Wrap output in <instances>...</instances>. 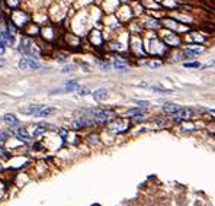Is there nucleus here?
I'll return each mask as SVG.
<instances>
[{
    "instance_id": "1",
    "label": "nucleus",
    "mask_w": 215,
    "mask_h": 206,
    "mask_svg": "<svg viewBox=\"0 0 215 206\" xmlns=\"http://www.w3.org/2000/svg\"><path fill=\"white\" fill-rule=\"evenodd\" d=\"M147 47H144L145 48V51H147V54H151V55H154V57H166L169 54V47L166 45V44L161 41V38H157V36H153L151 39H148L147 41Z\"/></svg>"
},
{
    "instance_id": "2",
    "label": "nucleus",
    "mask_w": 215,
    "mask_h": 206,
    "mask_svg": "<svg viewBox=\"0 0 215 206\" xmlns=\"http://www.w3.org/2000/svg\"><path fill=\"white\" fill-rule=\"evenodd\" d=\"M89 115L95 125H105L114 120V112L105 109H89Z\"/></svg>"
},
{
    "instance_id": "3",
    "label": "nucleus",
    "mask_w": 215,
    "mask_h": 206,
    "mask_svg": "<svg viewBox=\"0 0 215 206\" xmlns=\"http://www.w3.org/2000/svg\"><path fill=\"white\" fill-rule=\"evenodd\" d=\"M131 128V124L128 120L122 119V118H118V119H114L112 122H109L108 125V129H109L110 134L114 135H119V134H124L127 131Z\"/></svg>"
},
{
    "instance_id": "4",
    "label": "nucleus",
    "mask_w": 215,
    "mask_h": 206,
    "mask_svg": "<svg viewBox=\"0 0 215 206\" xmlns=\"http://www.w3.org/2000/svg\"><path fill=\"white\" fill-rule=\"evenodd\" d=\"M160 38H161V41L167 45L169 48H179L180 44H182L180 36H179L177 34H174V32H172V31H169V32H163Z\"/></svg>"
},
{
    "instance_id": "5",
    "label": "nucleus",
    "mask_w": 215,
    "mask_h": 206,
    "mask_svg": "<svg viewBox=\"0 0 215 206\" xmlns=\"http://www.w3.org/2000/svg\"><path fill=\"white\" fill-rule=\"evenodd\" d=\"M18 67H19L20 70H38V68H41V64H39V61L37 58L24 57V58H20Z\"/></svg>"
},
{
    "instance_id": "6",
    "label": "nucleus",
    "mask_w": 215,
    "mask_h": 206,
    "mask_svg": "<svg viewBox=\"0 0 215 206\" xmlns=\"http://www.w3.org/2000/svg\"><path fill=\"white\" fill-rule=\"evenodd\" d=\"M193 116H195V110L193 109H189V107H180V110L173 116V120L177 122V124H179V122H186V120H191Z\"/></svg>"
},
{
    "instance_id": "7",
    "label": "nucleus",
    "mask_w": 215,
    "mask_h": 206,
    "mask_svg": "<svg viewBox=\"0 0 215 206\" xmlns=\"http://www.w3.org/2000/svg\"><path fill=\"white\" fill-rule=\"evenodd\" d=\"M44 107H45L44 105H38V103H34V105H29V106H26V107H20V112H22V113H25V115L38 116V113L44 109Z\"/></svg>"
},
{
    "instance_id": "8",
    "label": "nucleus",
    "mask_w": 215,
    "mask_h": 206,
    "mask_svg": "<svg viewBox=\"0 0 215 206\" xmlns=\"http://www.w3.org/2000/svg\"><path fill=\"white\" fill-rule=\"evenodd\" d=\"M163 113H164V115H167V116H174L177 113V112H179V110H180V106L177 105V103H170V102H166V103H164V105H163Z\"/></svg>"
},
{
    "instance_id": "9",
    "label": "nucleus",
    "mask_w": 215,
    "mask_h": 206,
    "mask_svg": "<svg viewBox=\"0 0 215 206\" xmlns=\"http://www.w3.org/2000/svg\"><path fill=\"white\" fill-rule=\"evenodd\" d=\"M147 115V110L144 109V107H135V109H129L127 113H125V116L127 118H131V119H134V118H137V116H145Z\"/></svg>"
},
{
    "instance_id": "10",
    "label": "nucleus",
    "mask_w": 215,
    "mask_h": 206,
    "mask_svg": "<svg viewBox=\"0 0 215 206\" xmlns=\"http://www.w3.org/2000/svg\"><path fill=\"white\" fill-rule=\"evenodd\" d=\"M15 135H16V138L22 139V141H29L31 139V135H29V132L25 129L24 126H19L18 129L15 131Z\"/></svg>"
},
{
    "instance_id": "11",
    "label": "nucleus",
    "mask_w": 215,
    "mask_h": 206,
    "mask_svg": "<svg viewBox=\"0 0 215 206\" xmlns=\"http://www.w3.org/2000/svg\"><path fill=\"white\" fill-rule=\"evenodd\" d=\"M0 41L5 44V45H12L13 44V36L9 31H2L0 32Z\"/></svg>"
},
{
    "instance_id": "12",
    "label": "nucleus",
    "mask_w": 215,
    "mask_h": 206,
    "mask_svg": "<svg viewBox=\"0 0 215 206\" xmlns=\"http://www.w3.org/2000/svg\"><path fill=\"white\" fill-rule=\"evenodd\" d=\"M112 67L116 68V70H119V71H128V65H127V62L122 61L119 57L115 58V60H114V64H112Z\"/></svg>"
},
{
    "instance_id": "13",
    "label": "nucleus",
    "mask_w": 215,
    "mask_h": 206,
    "mask_svg": "<svg viewBox=\"0 0 215 206\" xmlns=\"http://www.w3.org/2000/svg\"><path fill=\"white\" fill-rule=\"evenodd\" d=\"M3 119H5V122L9 125V126H13V128L15 126H19V119H18L15 115H12V113H6Z\"/></svg>"
},
{
    "instance_id": "14",
    "label": "nucleus",
    "mask_w": 215,
    "mask_h": 206,
    "mask_svg": "<svg viewBox=\"0 0 215 206\" xmlns=\"http://www.w3.org/2000/svg\"><path fill=\"white\" fill-rule=\"evenodd\" d=\"M106 97H108V90L106 89H97V90L93 91V99L97 102L101 100H105Z\"/></svg>"
},
{
    "instance_id": "15",
    "label": "nucleus",
    "mask_w": 215,
    "mask_h": 206,
    "mask_svg": "<svg viewBox=\"0 0 215 206\" xmlns=\"http://www.w3.org/2000/svg\"><path fill=\"white\" fill-rule=\"evenodd\" d=\"M151 120H153L157 126H160V128H169V126H170V122H169L166 118H163V116H154Z\"/></svg>"
},
{
    "instance_id": "16",
    "label": "nucleus",
    "mask_w": 215,
    "mask_h": 206,
    "mask_svg": "<svg viewBox=\"0 0 215 206\" xmlns=\"http://www.w3.org/2000/svg\"><path fill=\"white\" fill-rule=\"evenodd\" d=\"M79 89H80V86H79L77 80H67V82L64 83V90H66V91L79 90Z\"/></svg>"
},
{
    "instance_id": "17",
    "label": "nucleus",
    "mask_w": 215,
    "mask_h": 206,
    "mask_svg": "<svg viewBox=\"0 0 215 206\" xmlns=\"http://www.w3.org/2000/svg\"><path fill=\"white\" fill-rule=\"evenodd\" d=\"M199 129V126L195 124H183L180 125V131H183V132H191V131H196Z\"/></svg>"
},
{
    "instance_id": "18",
    "label": "nucleus",
    "mask_w": 215,
    "mask_h": 206,
    "mask_svg": "<svg viewBox=\"0 0 215 206\" xmlns=\"http://www.w3.org/2000/svg\"><path fill=\"white\" fill-rule=\"evenodd\" d=\"M144 26H145V28H158V26H160V23H158L156 19H153V18H145Z\"/></svg>"
},
{
    "instance_id": "19",
    "label": "nucleus",
    "mask_w": 215,
    "mask_h": 206,
    "mask_svg": "<svg viewBox=\"0 0 215 206\" xmlns=\"http://www.w3.org/2000/svg\"><path fill=\"white\" fill-rule=\"evenodd\" d=\"M54 112H55V109H54V107H47V106H45V107H44V109L38 113V116H39V118H47V116L53 115Z\"/></svg>"
},
{
    "instance_id": "20",
    "label": "nucleus",
    "mask_w": 215,
    "mask_h": 206,
    "mask_svg": "<svg viewBox=\"0 0 215 206\" xmlns=\"http://www.w3.org/2000/svg\"><path fill=\"white\" fill-rule=\"evenodd\" d=\"M96 64H97V65H99V68H101V70H103V71H109L110 68H112V64H110V62L96 61Z\"/></svg>"
},
{
    "instance_id": "21",
    "label": "nucleus",
    "mask_w": 215,
    "mask_h": 206,
    "mask_svg": "<svg viewBox=\"0 0 215 206\" xmlns=\"http://www.w3.org/2000/svg\"><path fill=\"white\" fill-rule=\"evenodd\" d=\"M144 64H147L150 68H157L161 65V61L160 60H153V61H144Z\"/></svg>"
},
{
    "instance_id": "22",
    "label": "nucleus",
    "mask_w": 215,
    "mask_h": 206,
    "mask_svg": "<svg viewBox=\"0 0 215 206\" xmlns=\"http://www.w3.org/2000/svg\"><path fill=\"white\" fill-rule=\"evenodd\" d=\"M71 128H73V129H74V131H80V129H83L84 126H83V124H81L80 120H79V119H76V120H73Z\"/></svg>"
},
{
    "instance_id": "23",
    "label": "nucleus",
    "mask_w": 215,
    "mask_h": 206,
    "mask_svg": "<svg viewBox=\"0 0 215 206\" xmlns=\"http://www.w3.org/2000/svg\"><path fill=\"white\" fill-rule=\"evenodd\" d=\"M77 93H79L80 96H87V95H90V90H89L87 87H80V89L77 90Z\"/></svg>"
},
{
    "instance_id": "24",
    "label": "nucleus",
    "mask_w": 215,
    "mask_h": 206,
    "mask_svg": "<svg viewBox=\"0 0 215 206\" xmlns=\"http://www.w3.org/2000/svg\"><path fill=\"white\" fill-rule=\"evenodd\" d=\"M185 67H192V68H198V67H201V62H198V61H192V62H185Z\"/></svg>"
},
{
    "instance_id": "25",
    "label": "nucleus",
    "mask_w": 215,
    "mask_h": 206,
    "mask_svg": "<svg viewBox=\"0 0 215 206\" xmlns=\"http://www.w3.org/2000/svg\"><path fill=\"white\" fill-rule=\"evenodd\" d=\"M6 139H7V132H3V131H0V144H3Z\"/></svg>"
},
{
    "instance_id": "26",
    "label": "nucleus",
    "mask_w": 215,
    "mask_h": 206,
    "mask_svg": "<svg viewBox=\"0 0 215 206\" xmlns=\"http://www.w3.org/2000/svg\"><path fill=\"white\" fill-rule=\"evenodd\" d=\"M74 70V65H67V67H64L61 70V73H70V71H73Z\"/></svg>"
},
{
    "instance_id": "27",
    "label": "nucleus",
    "mask_w": 215,
    "mask_h": 206,
    "mask_svg": "<svg viewBox=\"0 0 215 206\" xmlns=\"http://www.w3.org/2000/svg\"><path fill=\"white\" fill-rule=\"evenodd\" d=\"M58 134H60V137H61L62 139L67 138V131H66V129H60V131H58Z\"/></svg>"
},
{
    "instance_id": "28",
    "label": "nucleus",
    "mask_w": 215,
    "mask_h": 206,
    "mask_svg": "<svg viewBox=\"0 0 215 206\" xmlns=\"http://www.w3.org/2000/svg\"><path fill=\"white\" fill-rule=\"evenodd\" d=\"M89 141H90V142H93V144H97V142H99V139H96L97 138V135H90V137H89Z\"/></svg>"
},
{
    "instance_id": "29",
    "label": "nucleus",
    "mask_w": 215,
    "mask_h": 206,
    "mask_svg": "<svg viewBox=\"0 0 215 206\" xmlns=\"http://www.w3.org/2000/svg\"><path fill=\"white\" fill-rule=\"evenodd\" d=\"M135 103H137L138 106H148L147 100H135Z\"/></svg>"
},
{
    "instance_id": "30",
    "label": "nucleus",
    "mask_w": 215,
    "mask_h": 206,
    "mask_svg": "<svg viewBox=\"0 0 215 206\" xmlns=\"http://www.w3.org/2000/svg\"><path fill=\"white\" fill-rule=\"evenodd\" d=\"M3 195H5V184H3V183H0V199H2Z\"/></svg>"
},
{
    "instance_id": "31",
    "label": "nucleus",
    "mask_w": 215,
    "mask_h": 206,
    "mask_svg": "<svg viewBox=\"0 0 215 206\" xmlns=\"http://www.w3.org/2000/svg\"><path fill=\"white\" fill-rule=\"evenodd\" d=\"M3 53H5V44L0 41V55H2Z\"/></svg>"
},
{
    "instance_id": "32",
    "label": "nucleus",
    "mask_w": 215,
    "mask_h": 206,
    "mask_svg": "<svg viewBox=\"0 0 215 206\" xmlns=\"http://www.w3.org/2000/svg\"><path fill=\"white\" fill-rule=\"evenodd\" d=\"M5 60H3V58H0V67H3V65H5Z\"/></svg>"
}]
</instances>
